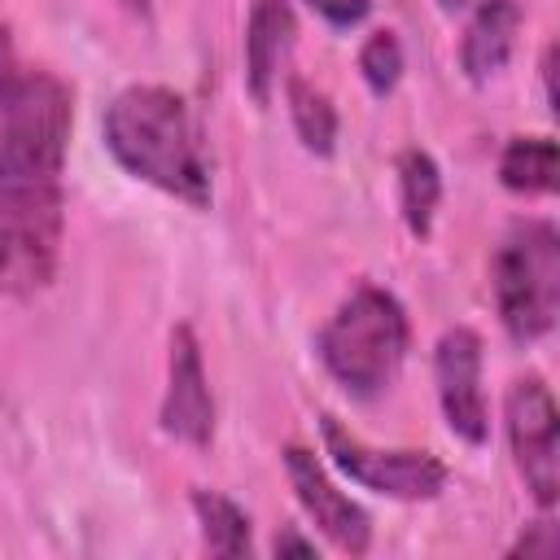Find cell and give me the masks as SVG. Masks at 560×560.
Returning <instances> with one entry per match:
<instances>
[{
    "label": "cell",
    "instance_id": "6da1fadb",
    "mask_svg": "<svg viewBox=\"0 0 560 560\" xmlns=\"http://www.w3.org/2000/svg\"><path fill=\"white\" fill-rule=\"evenodd\" d=\"M70 122V88L0 39V289L13 298L44 293L61 262Z\"/></svg>",
    "mask_w": 560,
    "mask_h": 560
},
{
    "label": "cell",
    "instance_id": "7a4b0ae2",
    "mask_svg": "<svg viewBox=\"0 0 560 560\" xmlns=\"http://www.w3.org/2000/svg\"><path fill=\"white\" fill-rule=\"evenodd\" d=\"M101 136L127 175L153 184L158 192H166L192 210L210 206L214 184H210L206 136H201L197 114L188 109V101L175 88H162V83L122 88L105 105Z\"/></svg>",
    "mask_w": 560,
    "mask_h": 560
},
{
    "label": "cell",
    "instance_id": "3957f363",
    "mask_svg": "<svg viewBox=\"0 0 560 560\" xmlns=\"http://www.w3.org/2000/svg\"><path fill=\"white\" fill-rule=\"evenodd\" d=\"M411 346L402 302L381 284H354L315 337L324 372L354 398H376L394 385Z\"/></svg>",
    "mask_w": 560,
    "mask_h": 560
},
{
    "label": "cell",
    "instance_id": "277c9868",
    "mask_svg": "<svg viewBox=\"0 0 560 560\" xmlns=\"http://www.w3.org/2000/svg\"><path fill=\"white\" fill-rule=\"evenodd\" d=\"M490 289L499 324L512 341L529 346L551 332L560 311V232L547 219H525L508 228L490 258Z\"/></svg>",
    "mask_w": 560,
    "mask_h": 560
},
{
    "label": "cell",
    "instance_id": "5b68a950",
    "mask_svg": "<svg viewBox=\"0 0 560 560\" xmlns=\"http://www.w3.org/2000/svg\"><path fill=\"white\" fill-rule=\"evenodd\" d=\"M319 433H324L328 459L354 486H363L372 494H385V499H398V503H424V499H438L446 490L451 468L429 451H381V446H368L354 433H346L332 416L319 420Z\"/></svg>",
    "mask_w": 560,
    "mask_h": 560
},
{
    "label": "cell",
    "instance_id": "8992f818",
    "mask_svg": "<svg viewBox=\"0 0 560 560\" xmlns=\"http://www.w3.org/2000/svg\"><path fill=\"white\" fill-rule=\"evenodd\" d=\"M503 416H508V446H512L516 472L534 494V503L547 512L560 490V411L542 376L534 372L516 376L508 385Z\"/></svg>",
    "mask_w": 560,
    "mask_h": 560
},
{
    "label": "cell",
    "instance_id": "52a82bcc",
    "mask_svg": "<svg viewBox=\"0 0 560 560\" xmlns=\"http://www.w3.org/2000/svg\"><path fill=\"white\" fill-rule=\"evenodd\" d=\"M433 381H438L446 429L464 438L468 446H481L490 438V411H486V389H481V337L472 328L459 324L438 337Z\"/></svg>",
    "mask_w": 560,
    "mask_h": 560
},
{
    "label": "cell",
    "instance_id": "ba28073f",
    "mask_svg": "<svg viewBox=\"0 0 560 560\" xmlns=\"http://www.w3.org/2000/svg\"><path fill=\"white\" fill-rule=\"evenodd\" d=\"M284 472H289V486H293L302 512L332 547H341L346 556H363L372 547V516L346 490H337V481L324 472V464L306 446H298V442L284 446Z\"/></svg>",
    "mask_w": 560,
    "mask_h": 560
},
{
    "label": "cell",
    "instance_id": "9c48e42d",
    "mask_svg": "<svg viewBox=\"0 0 560 560\" xmlns=\"http://www.w3.org/2000/svg\"><path fill=\"white\" fill-rule=\"evenodd\" d=\"M162 429L184 446H210L214 438V398L201 368V346L188 324L171 328V354H166V394L158 411Z\"/></svg>",
    "mask_w": 560,
    "mask_h": 560
},
{
    "label": "cell",
    "instance_id": "30bf717a",
    "mask_svg": "<svg viewBox=\"0 0 560 560\" xmlns=\"http://www.w3.org/2000/svg\"><path fill=\"white\" fill-rule=\"evenodd\" d=\"M298 39V18L289 0H254L249 18H245V92L254 96V105H267L276 83H280V66L289 61Z\"/></svg>",
    "mask_w": 560,
    "mask_h": 560
},
{
    "label": "cell",
    "instance_id": "8fae6325",
    "mask_svg": "<svg viewBox=\"0 0 560 560\" xmlns=\"http://www.w3.org/2000/svg\"><path fill=\"white\" fill-rule=\"evenodd\" d=\"M521 22H525L521 0H477L459 39V70L472 83H490L512 61Z\"/></svg>",
    "mask_w": 560,
    "mask_h": 560
},
{
    "label": "cell",
    "instance_id": "7c38bea8",
    "mask_svg": "<svg viewBox=\"0 0 560 560\" xmlns=\"http://www.w3.org/2000/svg\"><path fill=\"white\" fill-rule=\"evenodd\" d=\"M556 166L560 153L551 136H512L499 153V184L521 197H542L556 192Z\"/></svg>",
    "mask_w": 560,
    "mask_h": 560
},
{
    "label": "cell",
    "instance_id": "4fadbf2b",
    "mask_svg": "<svg viewBox=\"0 0 560 560\" xmlns=\"http://www.w3.org/2000/svg\"><path fill=\"white\" fill-rule=\"evenodd\" d=\"M442 201V171L424 149H402L398 153V206H402V223L416 241H424L433 232V214Z\"/></svg>",
    "mask_w": 560,
    "mask_h": 560
},
{
    "label": "cell",
    "instance_id": "5bb4252c",
    "mask_svg": "<svg viewBox=\"0 0 560 560\" xmlns=\"http://www.w3.org/2000/svg\"><path fill=\"white\" fill-rule=\"evenodd\" d=\"M192 512H197V525H201V542L223 556V560H236V556H249L254 547V529H249V512L219 494V490H192Z\"/></svg>",
    "mask_w": 560,
    "mask_h": 560
},
{
    "label": "cell",
    "instance_id": "9a60e30c",
    "mask_svg": "<svg viewBox=\"0 0 560 560\" xmlns=\"http://www.w3.org/2000/svg\"><path fill=\"white\" fill-rule=\"evenodd\" d=\"M284 101H289V118H293V131H298L302 149H311L315 158H332V149H337V109H332L328 92H319L302 74H289Z\"/></svg>",
    "mask_w": 560,
    "mask_h": 560
},
{
    "label": "cell",
    "instance_id": "2e32d148",
    "mask_svg": "<svg viewBox=\"0 0 560 560\" xmlns=\"http://www.w3.org/2000/svg\"><path fill=\"white\" fill-rule=\"evenodd\" d=\"M359 74L372 88V96H389L402 79V44L394 31H372L359 48Z\"/></svg>",
    "mask_w": 560,
    "mask_h": 560
},
{
    "label": "cell",
    "instance_id": "e0dca14e",
    "mask_svg": "<svg viewBox=\"0 0 560 560\" xmlns=\"http://www.w3.org/2000/svg\"><path fill=\"white\" fill-rule=\"evenodd\" d=\"M328 26H359L363 18H368V9H372V0H306Z\"/></svg>",
    "mask_w": 560,
    "mask_h": 560
},
{
    "label": "cell",
    "instance_id": "ac0fdd59",
    "mask_svg": "<svg viewBox=\"0 0 560 560\" xmlns=\"http://www.w3.org/2000/svg\"><path fill=\"white\" fill-rule=\"evenodd\" d=\"M538 551H551V525H547V521H538L529 534H521V538L508 547V556H538Z\"/></svg>",
    "mask_w": 560,
    "mask_h": 560
},
{
    "label": "cell",
    "instance_id": "d6986e66",
    "mask_svg": "<svg viewBox=\"0 0 560 560\" xmlns=\"http://www.w3.org/2000/svg\"><path fill=\"white\" fill-rule=\"evenodd\" d=\"M276 556H315V542H311V538H302V534L289 525V529H280V534H276Z\"/></svg>",
    "mask_w": 560,
    "mask_h": 560
},
{
    "label": "cell",
    "instance_id": "ffe728a7",
    "mask_svg": "<svg viewBox=\"0 0 560 560\" xmlns=\"http://www.w3.org/2000/svg\"><path fill=\"white\" fill-rule=\"evenodd\" d=\"M551 79H556V48L542 52V92H547V105H556V88H551Z\"/></svg>",
    "mask_w": 560,
    "mask_h": 560
},
{
    "label": "cell",
    "instance_id": "44dd1931",
    "mask_svg": "<svg viewBox=\"0 0 560 560\" xmlns=\"http://www.w3.org/2000/svg\"><path fill=\"white\" fill-rule=\"evenodd\" d=\"M127 13H136V18H149L153 13V0H118Z\"/></svg>",
    "mask_w": 560,
    "mask_h": 560
},
{
    "label": "cell",
    "instance_id": "7402d4cb",
    "mask_svg": "<svg viewBox=\"0 0 560 560\" xmlns=\"http://www.w3.org/2000/svg\"><path fill=\"white\" fill-rule=\"evenodd\" d=\"M468 4H477V0H438V9H446V13H459V9H468Z\"/></svg>",
    "mask_w": 560,
    "mask_h": 560
}]
</instances>
